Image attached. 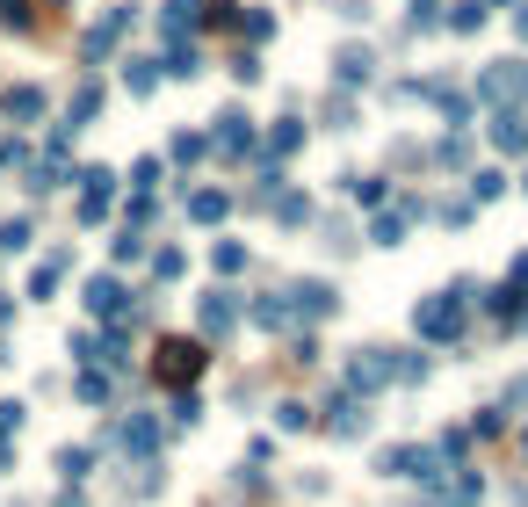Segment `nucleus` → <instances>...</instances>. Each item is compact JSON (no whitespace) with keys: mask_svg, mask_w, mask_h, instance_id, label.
<instances>
[{"mask_svg":"<svg viewBox=\"0 0 528 507\" xmlns=\"http://www.w3.org/2000/svg\"><path fill=\"white\" fill-rule=\"evenodd\" d=\"M463 305H471V283H456V290H442V297H427V305H413V334H420V341H456Z\"/></svg>","mask_w":528,"mask_h":507,"instance_id":"nucleus-1","label":"nucleus"},{"mask_svg":"<svg viewBox=\"0 0 528 507\" xmlns=\"http://www.w3.org/2000/svg\"><path fill=\"white\" fill-rule=\"evenodd\" d=\"M283 305H290V319H333V312H340V297H333V283L312 276V283H290V290H283Z\"/></svg>","mask_w":528,"mask_h":507,"instance_id":"nucleus-2","label":"nucleus"},{"mask_svg":"<svg viewBox=\"0 0 528 507\" xmlns=\"http://www.w3.org/2000/svg\"><path fill=\"white\" fill-rule=\"evenodd\" d=\"M391 384V348H355V363H348V392H384Z\"/></svg>","mask_w":528,"mask_h":507,"instance_id":"nucleus-3","label":"nucleus"},{"mask_svg":"<svg viewBox=\"0 0 528 507\" xmlns=\"http://www.w3.org/2000/svg\"><path fill=\"white\" fill-rule=\"evenodd\" d=\"M514 95H528V66H492V73H478V102H514Z\"/></svg>","mask_w":528,"mask_h":507,"instance_id":"nucleus-4","label":"nucleus"},{"mask_svg":"<svg viewBox=\"0 0 528 507\" xmlns=\"http://www.w3.org/2000/svg\"><path fill=\"white\" fill-rule=\"evenodd\" d=\"M109 196H116V174H109V167H80V218H87V225L109 211Z\"/></svg>","mask_w":528,"mask_h":507,"instance_id":"nucleus-5","label":"nucleus"},{"mask_svg":"<svg viewBox=\"0 0 528 507\" xmlns=\"http://www.w3.org/2000/svg\"><path fill=\"white\" fill-rule=\"evenodd\" d=\"M210 145H217V153H225V160L254 153V124H246L239 109H225V116H217V131H210Z\"/></svg>","mask_w":528,"mask_h":507,"instance_id":"nucleus-6","label":"nucleus"},{"mask_svg":"<svg viewBox=\"0 0 528 507\" xmlns=\"http://www.w3.org/2000/svg\"><path fill=\"white\" fill-rule=\"evenodd\" d=\"M196 370H203V348H196V341H167V348H160V377H167V384L196 377Z\"/></svg>","mask_w":528,"mask_h":507,"instance_id":"nucleus-7","label":"nucleus"},{"mask_svg":"<svg viewBox=\"0 0 528 507\" xmlns=\"http://www.w3.org/2000/svg\"><path fill=\"white\" fill-rule=\"evenodd\" d=\"M492 145H500V153H528V116L500 109V116H492Z\"/></svg>","mask_w":528,"mask_h":507,"instance_id":"nucleus-8","label":"nucleus"},{"mask_svg":"<svg viewBox=\"0 0 528 507\" xmlns=\"http://www.w3.org/2000/svg\"><path fill=\"white\" fill-rule=\"evenodd\" d=\"M123 29H131V8H116V15H102L95 29H87V44H80V51H87V58H109V44L123 37Z\"/></svg>","mask_w":528,"mask_h":507,"instance_id":"nucleus-9","label":"nucleus"},{"mask_svg":"<svg viewBox=\"0 0 528 507\" xmlns=\"http://www.w3.org/2000/svg\"><path fill=\"white\" fill-rule=\"evenodd\" d=\"M80 305L95 312V319H116V312H123V283H116V276H95V283H87V297H80Z\"/></svg>","mask_w":528,"mask_h":507,"instance_id":"nucleus-10","label":"nucleus"},{"mask_svg":"<svg viewBox=\"0 0 528 507\" xmlns=\"http://www.w3.org/2000/svg\"><path fill=\"white\" fill-rule=\"evenodd\" d=\"M369 73H377V58H369L362 44H348V51H340V58H333V80H340V87H355V80L369 87Z\"/></svg>","mask_w":528,"mask_h":507,"instance_id":"nucleus-11","label":"nucleus"},{"mask_svg":"<svg viewBox=\"0 0 528 507\" xmlns=\"http://www.w3.org/2000/svg\"><path fill=\"white\" fill-rule=\"evenodd\" d=\"M333 435H369V406L348 392V399H333V421H326Z\"/></svg>","mask_w":528,"mask_h":507,"instance_id":"nucleus-12","label":"nucleus"},{"mask_svg":"<svg viewBox=\"0 0 528 507\" xmlns=\"http://www.w3.org/2000/svg\"><path fill=\"white\" fill-rule=\"evenodd\" d=\"M116 450L123 457H152V421H145V413H131V421L116 428Z\"/></svg>","mask_w":528,"mask_h":507,"instance_id":"nucleus-13","label":"nucleus"},{"mask_svg":"<svg viewBox=\"0 0 528 507\" xmlns=\"http://www.w3.org/2000/svg\"><path fill=\"white\" fill-rule=\"evenodd\" d=\"M160 73H167V80H196V73H203V51H196V44H174Z\"/></svg>","mask_w":528,"mask_h":507,"instance_id":"nucleus-14","label":"nucleus"},{"mask_svg":"<svg viewBox=\"0 0 528 507\" xmlns=\"http://www.w3.org/2000/svg\"><path fill=\"white\" fill-rule=\"evenodd\" d=\"M189 218H196V225H217V218H225V196H217V189H196V196H189Z\"/></svg>","mask_w":528,"mask_h":507,"instance_id":"nucleus-15","label":"nucleus"},{"mask_svg":"<svg viewBox=\"0 0 528 507\" xmlns=\"http://www.w3.org/2000/svg\"><path fill=\"white\" fill-rule=\"evenodd\" d=\"M225 326H232V297L217 290V297H203V334H225Z\"/></svg>","mask_w":528,"mask_h":507,"instance_id":"nucleus-16","label":"nucleus"},{"mask_svg":"<svg viewBox=\"0 0 528 507\" xmlns=\"http://www.w3.org/2000/svg\"><path fill=\"white\" fill-rule=\"evenodd\" d=\"M123 80H131V95H152V87H160V66H152V58H131Z\"/></svg>","mask_w":528,"mask_h":507,"instance_id":"nucleus-17","label":"nucleus"},{"mask_svg":"<svg viewBox=\"0 0 528 507\" xmlns=\"http://www.w3.org/2000/svg\"><path fill=\"white\" fill-rule=\"evenodd\" d=\"M8 116H15V124H29V116H44V95H37V87H15V95H8Z\"/></svg>","mask_w":528,"mask_h":507,"instance_id":"nucleus-18","label":"nucleus"},{"mask_svg":"<svg viewBox=\"0 0 528 507\" xmlns=\"http://www.w3.org/2000/svg\"><path fill=\"white\" fill-rule=\"evenodd\" d=\"M340 182H348L355 203H384V182H377V174H340Z\"/></svg>","mask_w":528,"mask_h":507,"instance_id":"nucleus-19","label":"nucleus"},{"mask_svg":"<svg viewBox=\"0 0 528 507\" xmlns=\"http://www.w3.org/2000/svg\"><path fill=\"white\" fill-rule=\"evenodd\" d=\"M500 189H507V174H500V167H485V174H471V203H492Z\"/></svg>","mask_w":528,"mask_h":507,"instance_id":"nucleus-20","label":"nucleus"},{"mask_svg":"<svg viewBox=\"0 0 528 507\" xmlns=\"http://www.w3.org/2000/svg\"><path fill=\"white\" fill-rule=\"evenodd\" d=\"M87 464H95V450H58V471H66V486L87 479Z\"/></svg>","mask_w":528,"mask_h":507,"instance_id":"nucleus-21","label":"nucleus"},{"mask_svg":"<svg viewBox=\"0 0 528 507\" xmlns=\"http://www.w3.org/2000/svg\"><path fill=\"white\" fill-rule=\"evenodd\" d=\"M297 138H304V124H290V116H283V124H275V138H268V153H275V160L297 153Z\"/></svg>","mask_w":528,"mask_h":507,"instance_id":"nucleus-22","label":"nucleus"},{"mask_svg":"<svg viewBox=\"0 0 528 507\" xmlns=\"http://www.w3.org/2000/svg\"><path fill=\"white\" fill-rule=\"evenodd\" d=\"M73 392H80L87 406H102V399H109V377H95V370H80V377H73Z\"/></svg>","mask_w":528,"mask_h":507,"instance_id":"nucleus-23","label":"nucleus"},{"mask_svg":"<svg viewBox=\"0 0 528 507\" xmlns=\"http://www.w3.org/2000/svg\"><path fill=\"white\" fill-rule=\"evenodd\" d=\"M196 8H203V0H167V15H160V22H167V29H174V37H181V29H189V22H196Z\"/></svg>","mask_w":528,"mask_h":507,"instance_id":"nucleus-24","label":"nucleus"},{"mask_svg":"<svg viewBox=\"0 0 528 507\" xmlns=\"http://www.w3.org/2000/svg\"><path fill=\"white\" fill-rule=\"evenodd\" d=\"M449 29H478L485 22V0H456V15H442Z\"/></svg>","mask_w":528,"mask_h":507,"instance_id":"nucleus-25","label":"nucleus"},{"mask_svg":"<svg viewBox=\"0 0 528 507\" xmlns=\"http://www.w3.org/2000/svg\"><path fill=\"white\" fill-rule=\"evenodd\" d=\"M29 247V218H8L0 225V254H22Z\"/></svg>","mask_w":528,"mask_h":507,"instance_id":"nucleus-26","label":"nucleus"},{"mask_svg":"<svg viewBox=\"0 0 528 507\" xmlns=\"http://www.w3.org/2000/svg\"><path fill=\"white\" fill-rule=\"evenodd\" d=\"M254 326H290V305H283V297H261V305H254Z\"/></svg>","mask_w":528,"mask_h":507,"instance_id":"nucleus-27","label":"nucleus"},{"mask_svg":"<svg viewBox=\"0 0 528 507\" xmlns=\"http://www.w3.org/2000/svg\"><path fill=\"white\" fill-rule=\"evenodd\" d=\"M275 218H283V225H304V218H312V196H283V203H275Z\"/></svg>","mask_w":528,"mask_h":507,"instance_id":"nucleus-28","label":"nucleus"},{"mask_svg":"<svg viewBox=\"0 0 528 507\" xmlns=\"http://www.w3.org/2000/svg\"><path fill=\"white\" fill-rule=\"evenodd\" d=\"M203 153H210V138H189V131L174 138V160H181V167H189V160H203Z\"/></svg>","mask_w":528,"mask_h":507,"instance_id":"nucleus-29","label":"nucleus"},{"mask_svg":"<svg viewBox=\"0 0 528 507\" xmlns=\"http://www.w3.org/2000/svg\"><path fill=\"white\" fill-rule=\"evenodd\" d=\"M217 268H225V276H239V268H246V247H239V240H225V247H217Z\"/></svg>","mask_w":528,"mask_h":507,"instance_id":"nucleus-30","label":"nucleus"},{"mask_svg":"<svg viewBox=\"0 0 528 507\" xmlns=\"http://www.w3.org/2000/svg\"><path fill=\"white\" fill-rule=\"evenodd\" d=\"M275 421H283V428H312V406L290 399V406H275Z\"/></svg>","mask_w":528,"mask_h":507,"instance_id":"nucleus-31","label":"nucleus"},{"mask_svg":"<svg viewBox=\"0 0 528 507\" xmlns=\"http://www.w3.org/2000/svg\"><path fill=\"white\" fill-rule=\"evenodd\" d=\"M196 413H203V399H196V392H181V399H174V428H189Z\"/></svg>","mask_w":528,"mask_h":507,"instance_id":"nucleus-32","label":"nucleus"},{"mask_svg":"<svg viewBox=\"0 0 528 507\" xmlns=\"http://www.w3.org/2000/svg\"><path fill=\"white\" fill-rule=\"evenodd\" d=\"M0 22H8V29H29V0H0Z\"/></svg>","mask_w":528,"mask_h":507,"instance_id":"nucleus-33","label":"nucleus"},{"mask_svg":"<svg viewBox=\"0 0 528 507\" xmlns=\"http://www.w3.org/2000/svg\"><path fill=\"white\" fill-rule=\"evenodd\" d=\"M22 428V399H0V435H15Z\"/></svg>","mask_w":528,"mask_h":507,"instance_id":"nucleus-34","label":"nucleus"},{"mask_svg":"<svg viewBox=\"0 0 528 507\" xmlns=\"http://www.w3.org/2000/svg\"><path fill=\"white\" fill-rule=\"evenodd\" d=\"M514 29H521V37H528V8H521V15H514Z\"/></svg>","mask_w":528,"mask_h":507,"instance_id":"nucleus-35","label":"nucleus"},{"mask_svg":"<svg viewBox=\"0 0 528 507\" xmlns=\"http://www.w3.org/2000/svg\"><path fill=\"white\" fill-rule=\"evenodd\" d=\"M521 450H528V435H521Z\"/></svg>","mask_w":528,"mask_h":507,"instance_id":"nucleus-36","label":"nucleus"},{"mask_svg":"<svg viewBox=\"0 0 528 507\" xmlns=\"http://www.w3.org/2000/svg\"><path fill=\"white\" fill-rule=\"evenodd\" d=\"M521 189H528V174H521Z\"/></svg>","mask_w":528,"mask_h":507,"instance_id":"nucleus-37","label":"nucleus"}]
</instances>
